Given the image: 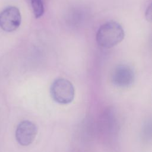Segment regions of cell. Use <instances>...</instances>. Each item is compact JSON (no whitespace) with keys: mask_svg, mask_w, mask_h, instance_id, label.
Segmentation results:
<instances>
[{"mask_svg":"<svg viewBox=\"0 0 152 152\" xmlns=\"http://www.w3.org/2000/svg\"><path fill=\"white\" fill-rule=\"evenodd\" d=\"M124 36L121 25L116 21H110L100 27L96 34V42L100 46L109 49L122 42Z\"/></svg>","mask_w":152,"mask_h":152,"instance_id":"obj_1","label":"cell"},{"mask_svg":"<svg viewBox=\"0 0 152 152\" xmlns=\"http://www.w3.org/2000/svg\"><path fill=\"white\" fill-rule=\"evenodd\" d=\"M50 93L54 101L59 104H66L73 100L75 90L69 81L65 78H58L52 83Z\"/></svg>","mask_w":152,"mask_h":152,"instance_id":"obj_2","label":"cell"},{"mask_svg":"<svg viewBox=\"0 0 152 152\" xmlns=\"http://www.w3.org/2000/svg\"><path fill=\"white\" fill-rule=\"evenodd\" d=\"M21 22L20 12L15 7H8L0 13V27L6 32H12L17 30Z\"/></svg>","mask_w":152,"mask_h":152,"instance_id":"obj_3","label":"cell"},{"mask_svg":"<svg viewBox=\"0 0 152 152\" xmlns=\"http://www.w3.org/2000/svg\"><path fill=\"white\" fill-rule=\"evenodd\" d=\"M37 132L36 125L27 120L23 121L18 124L15 131V138L17 142L23 146H27L34 140Z\"/></svg>","mask_w":152,"mask_h":152,"instance_id":"obj_4","label":"cell"},{"mask_svg":"<svg viewBox=\"0 0 152 152\" xmlns=\"http://www.w3.org/2000/svg\"><path fill=\"white\" fill-rule=\"evenodd\" d=\"M134 77V72L129 66L121 65L113 70L111 79L112 82L116 86L125 88L133 83Z\"/></svg>","mask_w":152,"mask_h":152,"instance_id":"obj_5","label":"cell"},{"mask_svg":"<svg viewBox=\"0 0 152 152\" xmlns=\"http://www.w3.org/2000/svg\"><path fill=\"white\" fill-rule=\"evenodd\" d=\"M33 13L36 18L40 17L44 12V7L42 0H31Z\"/></svg>","mask_w":152,"mask_h":152,"instance_id":"obj_6","label":"cell"}]
</instances>
